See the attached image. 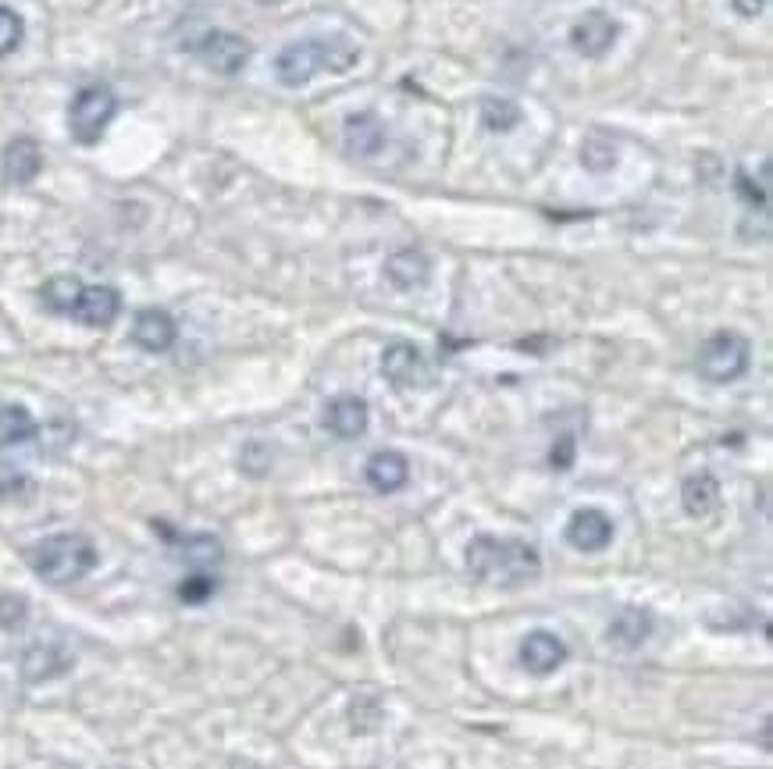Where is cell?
I'll return each instance as SVG.
<instances>
[{
  "label": "cell",
  "mask_w": 773,
  "mask_h": 769,
  "mask_svg": "<svg viewBox=\"0 0 773 769\" xmlns=\"http://www.w3.org/2000/svg\"><path fill=\"white\" fill-rule=\"evenodd\" d=\"M361 50L346 36H317V40H296L278 50L275 76L282 86H303L317 71H346L356 65Z\"/></svg>",
  "instance_id": "1"
},
{
  "label": "cell",
  "mask_w": 773,
  "mask_h": 769,
  "mask_svg": "<svg viewBox=\"0 0 773 769\" xmlns=\"http://www.w3.org/2000/svg\"><path fill=\"white\" fill-rule=\"evenodd\" d=\"M467 566L478 581L489 584H525L538 571H542V559L528 545V542H510V538H496V535H478L467 545Z\"/></svg>",
  "instance_id": "2"
},
{
  "label": "cell",
  "mask_w": 773,
  "mask_h": 769,
  "mask_svg": "<svg viewBox=\"0 0 773 769\" xmlns=\"http://www.w3.org/2000/svg\"><path fill=\"white\" fill-rule=\"evenodd\" d=\"M29 566L47 584H71L97 566V548L86 535L65 530V535H50L43 542H36L29 548Z\"/></svg>",
  "instance_id": "3"
},
{
  "label": "cell",
  "mask_w": 773,
  "mask_h": 769,
  "mask_svg": "<svg viewBox=\"0 0 773 769\" xmlns=\"http://www.w3.org/2000/svg\"><path fill=\"white\" fill-rule=\"evenodd\" d=\"M748 363H752V345L738 332H713L703 342V350H698V371L716 384L738 381L748 371Z\"/></svg>",
  "instance_id": "4"
},
{
  "label": "cell",
  "mask_w": 773,
  "mask_h": 769,
  "mask_svg": "<svg viewBox=\"0 0 773 769\" xmlns=\"http://www.w3.org/2000/svg\"><path fill=\"white\" fill-rule=\"evenodd\" d=\"M115 111H118V97L111 94V86H86V89H79L76 100H71V107H68L71 136H76L82 146L97 143L104 128L111 125Z\"/></svg>",
  "instance_id": "5"
},
{
  "label": "cell",
  "mask_w": 773,
  "mask_h": 769,
  "mask_svg": "<svg viewBox=\"0 0 773 769\" xmlns=\"http://www.w3.org/2000/svg\"><path fill=\"white\" fill-rule=\"evenodd\" d=\"M196 53H200V61L211 71H218V76H236V71H243L249 61V43L236 32L211 29L200 40V47H196Z\"/></svg>",
  "instance_id": "6"
},
{
  "label": "cell",
  "mask_w": 773,
  "mask_h": 769,
  "mask_svg": "<svg viewBox=\"0 0 773 769\" xmlns=\"http://www.w3.org/2000/svg\"><path fill=\"white\" fill-rule=\"evenodd\" d=\"M620 26L614 14L606 11H585L570 29V43L581 58H603V53L617 43Z\"/></svg>",
  "instance_id": "7"
},
{
  "label": "cell",
  "mask_w": 773,
  "mask_h": 769,
  "mask_svg": "<svg viewBox=\"0 0 773 769\" xmlns=\"http://www.w3.org/2000/svg\"><path fill=\"white\" fill-rule=\"evenodd\" d=\"M385 121L374 115V111H361V115H350L346 125H343V146L350 157H361V160H371L379 157L385 150Z\"/></svg>",
  "instance_id": "8"
},
{
  "label": "cell",
  "mask_w": 773,
  "mask_h": 769,
  "mask_svg": "<svg viewBox=\"0 0 773 769\" xmlns=\"http://www.w3.org/2000/svg\"><path fill=\"white\" fill-rule=\"evenodd\" d=\"M567 542L581 553H603V548L614 542V520L606 517L603 509L585 506L567 520Z\"/></svg>",
  "instance_id": "9"
},
{
  "label": "cell",
  "mask_w": 773,
  "mask_h": 769,
  "mask_svg": "<svg viewBox=\"0 0 773 769\" xmlns=\"http://www.w3.org/2000/svg\"><path fill=\"white\" fill-rule=\"evenodd\" d=\"M567 663V645L549 631H531L520 641V666L531 676H549Z\"/></svg>",
  "instance_id": "10"
},
{
  "label": "cell",
  "mask_w": 773,
  "mask_h": 769,
  "mask_svg": "<svg viewBox=\"0 0 773 769\" xmlns=\"http://www.w3.org/2000/svg\"><path fill=\"white\" fill-rule=\"evenodd\" d=\"M118 314H121V296L111 285H82V296L76 310H71V318L86 328H107L115 324Z\"/></svg>",
  "instance_id": "11"
},
{
  "label": "cell",
  "mask_w": 773,
  "mask_h": 769,
  "mask_svg": "<svg viewBox=\"0 0 773 769\" xmlns=\"http://www.w3.org/2000/svg\"><path fill=\"white\" fill-rule=\"evenodd\" d=\"M0 168L11 186H29V182L40 175L43 168V150L32 136H14L4 146V157H0Z\"/></svg>",
  "instance_id": "12"
},
{
  "label": "cell",
  "mask_w": 773,
  "mask_h": 769,
  "mask_svg": "<svg viewBox=\"0 0 773 769\" xmlns=\"http://www.w3.org/2000/svg\"><path fill=\"white\" fill-rule=\"evenodd\" d=\"M382 374L395 384V389H413V384L424 381L428 368H424V357L418 345L395 342L382 353Z\"/></svg>",
  "instance_id": "13"
},
{
  "label": "cell",
  "mask_w": 773,
  "mask_h": 769,
  "mask_svg": "<svg viewBox=\"0 0 773 769\" xmlns=\"http://www.w3.org/2000/svg\"><path fill=\"white\" fill-rule=\"evenodd\" d=\"M178 328L168 310H139L133 321V342L147 353H165L175 345Z\"/></svg>",
  "instance_id": "14"
},
{
  "label": "cell",
  "mask_w": 773,
  "mask_h": 769,
  "mask_svg": "<svg viewBox=\"0 0 773 769\" xmlns=\"http://www.w3.org/2000/svg\"><path fill=\"white\" fill-rule=\"evenodd\" d=\"M368 402L361 396H339L325 407V428L339 438H361L368 431Z\"/></svg>",
  "instance_id": "15"
},
{
  "label": "cell",
  "mask_w": 773,
  "mask_h": 769,
  "mask_svg": "<svg viewBox=\"0 0 773 769\" xmlns=\"http://www.w3.org/2000/svg\"><path fill=\"white\" fill-rule=\"evenodd\" d=\"M364 478L374 491H382V496H389V491H400L407 481H410V464L403 452L395 449H382L374 452L368 467H364Z\"/></svg>",
  "instance_id": "16"
},
{
  "label": "cell",
  "mask_w": 773,
  "mask_h": 769,
  "mask_svg": "<svg viewBox=\"0 0 773 769\" xmlns=\"http://www.w3.org/2000/svg\"><path fill=\"white\" fill-rule=\"evenodd\" d=\"M71 663H76V659H71L61 645H32L22 655V676L29 684H43V681H53V676L68 673Z\"/></svg>",
  "instance_id": "17"
},
{
  "label": "cell",
  "mask_w": 773,
  "mask_h": 769,
  "mask_svg": "<svg viewBox=\"0 0 773 769\" xmlns=\"http://www.w3.org/2000/svg\"><path fill=\"white\" fill-rule=\"evenodd\" d=\"M428 274H431V261L421 250H395L385 261V279L403 292L421 289L428 282Z\"/></svg>",
  "instance_id": "18"
},
{
  "label": "cell",
  "mask_w": 773,
  "mask_h": 769,
  "mask_svg": "<svg viewBox=\"0 0 773 769\" xmlns=\"http://www.w3.org/2000/svg\"><path fill=\"white\" fill-rule=\"evenodd\" d=\"M649 634H653V613L642 606H624L614 616V624H609V641L620 649H638L649 641Z\"/></svg>",
  "instance_id": "19"
},
{
  "label": "cell",
  "mask_w": 773,
  "mask_h": 769,
  "mask_svg": "<svg viewBox=\"0 0 773 769\" xmlns=\"http://www.w3.org/2000/svg\"><path fill=\"white\" fill-rule=\"evenodd\" d=\"M721 503V481L713 474H692L681 485V506H685L688 517H710Z\"/></svg>",
  "instance_id": "20"
},
{
  "label": "cell",
  "mask_w": 773,
  "mask_h": 769,
  "mask_svg": "<svg viewBox=\"0 0 773 769\" xmlns=\"http://www.w3.org/2000/svg\"><path fill=\"white\" fill-rule=\"evenodd\" d=\"M82 296V282L76 279V274H53V279L43 282L40 289V303L50 310V314H68L71 318V310H76Z\"/></svg>",
  "instance_id": "21"
},
{
  "label": "cell",
  "mask_w": 773,
  "mask_h": 769,
  "mask_svg": "<svg viewBox=\"0 0 773 769\" xmlns=\"http://www.w3.org/2000/svg\"><path fill=\"white\" fill-rule=\"evenodd\" d=\"M36 435V420L26 407L18 402H4L0 407V449H11V446H22Z\"/></svg>",
  "instance_id": "22"
},
{
  "label": "cell",
  "mask_w": 773,
  "mask_h": 769,
  "mask_svg": "<svg viewBox=\"0 0 773 769\" xmlns=\"http://www.w3.org/2000/svg\"><path fill=\"white\" fill-rule=\"evenodd\" d=\"M175 545H178V556H183L189 566H200V571H207V566H214V563H222V556H225L222 542L214 535H186V538H178Z\"/></svg>",
  "instance_id": "23"
},
{
  "label": "cell",
  "mask_w": 773,
  "mask_h": 769,
  "mask_svg": "<svg viewBox=\"0 0 773 769\" xmlns=\"http://www.w3.org/2000/svg\"><path fill=\"white\" fill-rule=\"evenodd\" d=\"M481 121H485V128H492V133H510V128L520 125V107L513 100L489 97L481 104Z\"/></svg>",
  "instance_id": "24"
},
{
  "label": "cell",
  "mask_w": 773,
  "mask_h": 769,
  "mask_svg": "<svg viewBox=\"0 0 773 769\" xmlns=\"http://www.w3.org/2000/svg\"><path fill=\"white\" fill-rule=\"evenodd\" d=\"M581 160L588 172H609L617 164V146L606 136H588L581 146Z\"/></svg>",
  "instance_id": "25"
},
{
  "label": "cell",
  "mask_w": 773,
  "mask_h": 769,
  "mask_svg": "<svg viewBox=\"0 0 773 769\" xmlns=\"http://www.w3.org/2000/svg\"><path fill=\"white\" fill-rule=\"evenodd\" d=\"M26 40V22L22 14L0 4V58H8L11 50H18Z\"/></svg>",
  "instance_id": "26"
},
{
  "label": "cell",
  "mask_w": 773,
  "mask_h": 769,
  "mask_svg": "<svg viewBox=\"0 0 773 769\" xmlns=\"http://www.w3.org/2000/svg\"><path fill=\"white\" fill-rule=\"evenodd\" d=\"M32 491V481L14 464H0V503H18Z\"/></svg>",
  "instance_id": "27"
},
{
  "label": "cell",
  "mask_w": 773,
  "mask_h": 769,
  "mask_svg": "<svg viewBox=\"0 0 773 769\" xmlns=\"http://www.w3.org/2000/svg\"><path fill=\"white\" fill-rule=\"evenodd\" d=\"M211 595H214V581L207 574H189L178 584V598H183L186 606H204Z\"/></svg>",
  "instance_id": "28"
},
{
  "label": "cell",
  "mask_w": 773,
  "mask_h": 769,
  "mask_svg": "<svg viewBox=\"0 0 773 769\" xmlns=\"http://www.w3.org/2000/svg\"><path fill=\"white\" fill-rule=\"evenodd\" d=\"M26 616H29V606L22 595H0V631L22 627Z\"/></svg>",
  "instance_id": "29"
},
{
  "label": "cell",
  "mask_w": 773,
  "mask_h": 769,
  "mask_svg": "<svg viewBox=\"0 0 773 769\" xmlns=\"http://www.w3.org/2000/svg\"><path fill=\"white\" fill-rule=\"evenodd\" d=\"M549 460H552V467H556V470H567V467L574 464V438H570V435H564L560 442L552 446V456H549Z\"/></svg>",
  "instance_id": "30"
},
{
  "label": "cell",
  "mask_w": 773,
  "mask_h": 769,
  "mask_svg": "<svg viewBox=\"0 0 773 769\" xmlns=\"http://www.w3.org/2000/svg\"><path fill=\"white\" fill-rule=\"evenodd\" d=\"M731 4H734V11H738L742 18H760L766 11L770 0H731Z\"/></svg>",
  "instance_id": "31"
},
{
  "label": "cell",
  "mask_w": 773,
  "mask_h": 769,
  "mask_svg": "<svg viewBox=\"0 0 773 769\" xmlns=\"http://www.w3.org/2000/svg\"><path fill=\"white\" fill-rule=\"evenodd\" d=\"M257 4H278V0H257Z\"/></svg>",
  "instance_id": "32"
}]
</instances>
